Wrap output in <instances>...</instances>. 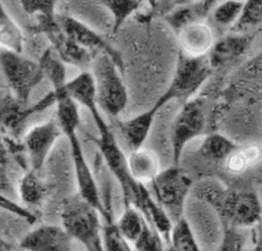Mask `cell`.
Masks as SVG:
<instances>
[{
    "label": "cell",
    "instance_id": "obj_29",
    "mask_svg": "<svg viewBox=\"0 0 262 251\" xmlns=\"http://www.w3.org/2000/svg\"><path fill=\"white\" fill-rule=\"evenodd\" d=\"M243 230L233 227H224L223 238L218 251H245L246 240Z\"/></svg>",
    "mask_w": 262,
    "mask_h": 251
},
{
    "label": "cell",
    "instance_id": "obj_8",
    "mask_svg": "<svg viewBox=\"0 0 262 251\" xmlns=\"http://www.w3.org/2000/svg\"><path fill=\"white\" fill-rule=\"evenodd\" d=\"M0 69L11 93L24 104L29 103L32 92L46 77L40 62L7 49L0 50Z\"/></svg>",
    "mask_w": 262,
    "mask_h": 251
},
{
    "label": "cell",
    "instance_id": "obj_13",
    "mask_svg": "<svg viewBox=\"0 0 262 251\" xmlns=\"http://www.w3.org/2000/svg\"><path fill=\"white\" fill-rule=\"evenodd\" d=\"M73 238L61 224H40L21 238L23 251H74Z\"/></svg>",
    "mask_w": 262,
    "mask_h": 251
},
{
    "label": "cell",
    "instance_id": "obj_21",
    "mask_svg": "<svg viewBox=\"0 0 262 251\" xmlns=\"http://www.w3.org/2000/svg\"><path fill=\"white\" fill-rule=\"evenodd\" d=\"M103 213V245L104 251H135L132 243L126 240L113 219L111 203L106 200Z\"/></svg>",
    "mask_w": 262,
    "mask_h": 251
},
{
    "label": "cell",
    "instance_id": "obj_16",
    "mask_svg": "<svg viewBox=\"0 0 262 251\" xmlns=\"http://www.w3.org/2000/svg\"><path fill=\"white\" fill-rule=\"evenodd\" d=\"M127 167L130 177L142 185L150 184L162 170L158 154L146 146L130 150L127 155Z\"/></svg>",
    "mask_w": 262,
    "mask_h": 251
},
{
    "label": "cell",
    "instance_id": "obj_24",
    "mask_svg": "<svg viewBox=\"0 0 262 251\" xmlns=\"http://www.w3.org/2000/svg\"><path fill=\"white\" fill-rule=\"evenodd\" d=\"M0 43L4 49L23 54L24 35L13 19L0 3Z\"/></svg>",
    "mask_w": 262,
    "mask_h": 251
},
{
    "label": "cell",
    "instance_id": "obj_27",
    "mask_svg": "<svg viewBox=\"0 0 262 251\" xmlns=\"http://www.w3.org/2000/svg\"><path fill=\"white\" fill-rule=\"evenodd\" d=\"M262 23V2L244 3V7L239 20L232 27V31L239 34H246L249 29H253Z\"/></svg>",
    "mask_w": 262,
    "mask_h": 251
},
{
    "label": "cell",
    "instance_id": "obj_15",
    "mask_svg": "<svg viewBox=\"0 0 262 251\" xmlns=\"http://www.w3.org/2000/svg\"><path fill=\"white\" fill-rule=\"evenodd\" d=\"M162 108L163 107L160 106L158 103H155L150 108H148L147 111L140 113V114L118 122V127L120 129L126 144L129 148V152L145 146L158 113Z\"/></svg>",
    "mask_w": 262,
    "mask_h": 251
},
{
    "label": "cell",
    "instance_id": "obj_2",
    "mask_svg": "<svg viewBox=\"0 0 262 251\" xmlns=\"http://www.w3.org/2000/svg\"><path fill=\"white\" fill-rule=\"evenodd\" d=\"M66 85V84H64ZM64 85L54 87L53 91L56 95V119L61 126L63 135L67 137L69 143L71 158L74 163V171L77 184V193L98 208L101 215L104 213L105 203L100 194L99 186L96 182L95 174L83 152L78 136V128L81 124V115H79L78 105L76 104L64 91Z\"/></svg>",
    "mask_w": 262,
    "mask_h": 251
},
{
    "label": "cell",
    "instance_id": "obj_18",
    "mask_svg": "<svg viewBox=\"0 0 262 251\" xmlns=\"http://www.w3.org/2000/svg\"><path fill=\"white\" fill-rule=\"evenodd\" d=\"M251 40V36L248 34L234 33V34L227 35L215 41L213 48L208 55L211 68L215 69L218 66H223L242 55L247 49Z\"/></svg>",
    "mask_w": 262,
    "mask_h": 251
},
{
    "label": "cell",
    "instance_id": "obj_31",
    "mask_svg": "<svg viewBox=\"0 0 262 251\" xmlns=\"http://www.w3.org/2000/svg\"><path fill=\"white\" fill-rule=\"evenodd\" d=\"M8 153H10V148H8L7 139L0 133V164L6 165L8 162Z\"/></svg>",
    "mask_w": 262,
    "mask_h": 251
},
{
    "label": "cell",
    "instance_id": "obj_4",
    "mask_svg": "<svg viewBox=\"0 0 262 251\" xmlns=\"http://www.w3.org/2000/svg\"><path fill=\"white\" fill-rule=\"evenodd\" d=\"M61 225L85 251H104L103 215L78 193L63 202Z\"/></svg>",
    "mask_w": 262,
    "mask_h": 251
},
{
    "label": "cell",
    "instance_id": "obj_12",
    "mask_svg": "<svg viewBox=\"0 0 262 251\" xmlns=\"http://www.w3.org/2000/svg\"><path fill=\"white\" fill-rule=\"evenodd\" d=\"M57 20L64 34L71 41H74L83 49L88 50L92 55L96 56L98 54H105L110 56L124 72V61H122L119 52L113 48L98 32L71 15L57 14Z\"/></svg>",
    "mask_w": 262,
    "mask_h": 251
},
{
    "label": "cell",
    "instance_id": "obj_20",
    "mask_svg": "<svg viewBox=\"0 0 262 251\" xmlns=\"http://www.w3.org/2000/svg\"><path fill=\"white\" fill-rule=\"evenodd\" d=\"M238 145L236 142L224 134L211 133L203 137L198 152L206 161L224 164V162L238 148Z\"/></svg>",
    "mask_w": 262,
    "mask_h": 251
},
{
    "label": "cell",
    "instance_id": "obj_22",
    "mask_svg": "<svg viewBox=\"0 0 262 251\" xmlns=\"http://www.w3.org/2000/svg\"><path fill=\"white\" fill-rule=\"evenodd\" d=\"M262 161V148L256 143L239 144L229 158L224 162L225 169L231 173H243Z\"/></svg>",
    "mask_w": 262,
    "mask_h": 251
},
{
    "label": "cell",
    "instance_id": "obj_34",
    "mask_svg": "<svg viewBox=\"0 0 262 251\" xmlns=\"http://www.w3.org/2000/svg\"><path fill=\"white\" fill-rule=\"evenodd\" d=\"M261 225H262V221H261Z\"/></svg>",
    "mask_w": 262,
    "mask_h": 251
},
{
    "label": "cell",
    "instance_id": "obj_11",
    "mask_svg": "<svg viewBox=\"0 0 262 251\" xmlns=\"http://www.w3.org/2000/svg\"><path fill=\"white\" fill-rule=\"evenodd\" d=\"M63 135L56 118L32 127L24 136V149L27 154L29 169L42 171L54 145Z\"/></svg>",
    "mask_w": 262,
    "mask_h": 251
},
{
    "label": "cell",
    "instance_id": "obj_14",
    "mask_svg": "<svg viewBox=\"0 0 262 251\" xmlns=\"http://www.w3.org/2000/svg\"><path fill=\"white\" fill-rule=\"evenodd\" d=\"M176 35L180 53L192 58L206 57L215 43L213 29L206 21L190 23Z\"/></svg>",
    "mask_w": 262,
    "mask_h": 251
},
{
    "label": "cell",
    "instance_id": "obj_6",
    "mask_svg": "<svg viewBox=\"0 0 262 251\" xmlns=\"http://www.w3.org/2000/svg\"><path fill=\"white\" fill-rule=\"evenodd\" d=\"M150 193L154 196L172 223L182 219L187 199L191 195L193 182L187 171L179 165L161 170L150 183Z\"/></svg>",
    "mask_w": 262,
    "mask_h": 251
},
{
    "label": "cell",
    "instance_id": "obj_3",
    "mask_svg": "<svg viewBox=\"0 0 262 251\" xmlns=\"http://www.w3.org/2000/svg\"><path fill=\"white\" fill-rule=\"evenodd\" d=\"M86 110L90 112L99 133L98 137H92V141L99 149V153L108 170L119 183L122 196H124V205H133L145 215L148 208L155 202L154 196L151 195L146 185L137 183L130 177L127 167V156L117 142L111 127L105 121L98 104L91 105Z\"/></svg>",
    "mask_w": 262,
    "mask_h": 251
},
{
    "label": "cell",
    "instance_id": "obj_32",
    "mask_svg": "<svg viewBox=\"0 0 262 251\" xmlns=\"http://www.w3.org/2000/svg\"><path fill=\"white\" fill-rule=\"evenodd\" d=\"M0 251H12L11 245L6 241L2 240V238H0Z\"/></svg>",
    "mask_w": 262,
    "mask_h": 251
},
{
    "label": "cell",
    "instance_id": "obj_10",
    "mask_svg": "<svg viewBox=\"0 0 262 251\" xmlns=\"http://www.w3.org/2000/svg\"><path fill=\"white\" fill-rule=\"evenodd\" d=\"M56 105V95L50 91L39 102L27 106L16 99L11 92L0 93V133L7 140L15 141L25 131L26 121L33 114L46 111Z\"/></svg>",
    "mask_w": 262,
    "mask_h": 251
},
{
    "label": "cell",
    "instance_id": "obj_26",
    "mask_svg": "<svg viewBox=\"0 0 262 251\" xmlns=\"http://www.w3.org/2000/svg\"><path fill=\"white\" fill-rule=\"evenodd\" d=\"M99 5L106 8L113 18V34L119 31L128 18L141 10L145 4L141 2H101Z\"/></svg>",
    "mask_w": 262,
    "mask_h": 251
},
{
    "label": "cell",
    "instance_id": "obj_28",
    "mask_svg": "<svg viewBox=\"0 0 262 251\" xmlns=\"http://www.w3.org/2000/svg\"><path fill=\"white\" fill-rule=\"evenodd\" d=\"M243 7L244 3L242 2L217 3L211 12V16L218 26L232 28L239 20Z\"/></svg>",
    "mask_w": 262,
    "mask_h": 251
},
{
    "label": "cell",
    "instance_id": "obj_23",
    "mask_svg": "<svg viewBox=\"0 0 262 251\" xmlns=\"http://www.w3.org/2000/svg\"><path fill=\"white\" fill-rule=\"evenodd\" d=\"M124 212L117 221V225L120 233L125 236L129 243L134 244L145 230L148 221L142 213L133 205H124Z\"/></svg>",
    "mask_w": 262,
    "mask_h": 251
},
{
    "label": "cell",
    "instance_id": "obj_5",
    "mask_svg": "<svg viewBox=\"0 0 262 251\" xmlns=\"http://www.w3.org/2000/svg\"><path fill=\"white\" fill-rule=\"evenodd\" d=\"M90 69L99 108L107 115L116 118L125 111L128 104V91L121 69L105 54L95 56Z\"/></svg>",
    "mask_w": 262,
    "mask_h": 251
},
{
    "label": "cell",
    "instance_id": "obj_33",
    "mask_svg": "<svg viewBox=\"0 0 262 251\" xmlns=\"http://www.w3.org/2000/svg\"><path fill=\"white\" fill-rule=\"evenodd\" d=\"M4 89H5V86H4L3 84H0V93H2V91H3Z\"/></svg>",
    "mask_w": 262,
    "mask_h": 251
},
{
    "label": "cell",
    "instance_id": "obj_1",
    "mask_svg": "<svg viewBox=\"0 0 262 251\" xmlns=\"http://www.w3.org/2000/svg\"><path fill=\"white\" fill-rule=\"evenodd\" d=\"M191 194L213 209L224 227L246 229L261 224L262 205L255 192L230 190L221 182L204 179L193 184Z\"/></svg>",
    "mask_w": 262,
    "mask_h": 251
},
{
    "label": "cell",
    "instance_id": "obj_17",
    "mask_svg": "<svg viewBox=\"0 0 262 251\" xmlns=\"http://www.w3.org/2000/svg\"><path fill=\"white\" fill-rule=\"evenodd\" d=\"M215 4L217 3L214 2L175 4V6L164 15V20L167 21V23L177 34L182 28H184L190 23L205 21L208 15H210L211 12H212Z\"/></svg>",
    "mask_w": 262,
    "mask_h": 251
},
{
    "label": "cell",
    "instance_id": "obj_30",
    "mask_svg": "<svg viewBox=\"0 0 262 251\" xmlns=\"http://www.w3.org/2000/svg\"><path fill=\"white\" fill-rule=\"evenodd\" d=\"M0 194L7 196L10 199H15V196L18 195L16 192V187L13 186L12 184L10 175L7 173L6 165L0 164Z\"/></svg>",
    "mask_w": 262,
    "mask_h": 251
},
{
    "label": "cell",
    "instance_id": "obj_19",
    "mask_svg": "<svg viewBox=\"0 0 262 251\" xmlns=\"http://www.w3.org/2000/svg\"><path fill=\"white\" fill-rule=\"evenodd\" d=\"M41 172L28 169L19 181L16 192L25 206H40L47 198L49 187Z\"/></svg>",
    "mask_w": 262,
    "mask_h": 251
},
{
    "label": "cell",
    "instance_id": "obj_7",
    "mask_svg": "<svg viewBox=\"0 0 262 251\" xmlns=\"http://www.w3.org/2000/svg\"><path fill=\"white\" fill-rule=\"evenodd\" d=\"M212 70L208 56L192 58L180 53L171 82L156 103L164 107L171 100L185 103L192 99L208 81Z\"/></svg>",
    "mask_w": 262,
    "mask_h": 251
},
{
    "label": "cell",
    "instance_id": "obj_25",
    "mask_svg": "<svg viewBox=\"0 0 262 251\" xmlns=\"http://www.w3.org/2000/svg\"><path fill=\"white\" fill-rule=\"evenodd\" d=\"M175 251H202L195 233L185 217L172 223L169 243Z\"/></svg>",
    "mask_w": 262,
    "mask_h": 251
},
{
    "label": "cell",
    "instance_id": "obj_9",
    "mask_svg": "<svg viewBox=\"0 0 262 251\" xmlns=\"http://www.w3.org/2000/svg\"><path fill=\"white\" fill-rule=\"evenodd\" d=\"M206 124H208V108L204 98L193 97L183 103L172 121L170 129L172 165H180L185 146L203 135Z\"/></svg>",
    "mask_w": 262,
    "mask_h": 251
}]
</instances>
